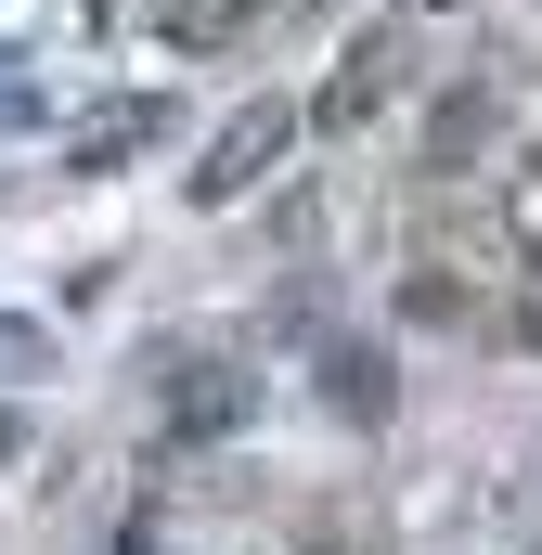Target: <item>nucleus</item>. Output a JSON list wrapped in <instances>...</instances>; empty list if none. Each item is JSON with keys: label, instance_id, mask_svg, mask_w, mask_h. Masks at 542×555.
<instances>
[{"label": "nucleus", "instance_id": "1", "mask_svg": "<svg viewBox=\"0 0 542 555\" xmlns=\"http://www.w3.org/2000/svg\"><path fill=\"white\" fill-rule=\"evenodd\" d=\"M284 142H297V117H284V104H246V117H233V130L207 142V168H194V194H207V207H233V194H246V181H259L271 155H284Z\"/></svg>", "mask_w": 542, "mask_h": 555}, {"label": "nucleus", "instance_id": "2", "mask_svg": "<svg viewBox=\"0 0 542 555\" xmlns=\"http://www.w3.org/2000/svg\"><path fill=\"white\" fill-rule=\"evenodd\" d=\"M246 362H168V426L181 439H220V426H246Z\"/></svg>", "mask_w": 542, "mask_h": 555}, {"label": "nucleus", "instance_id": "3", "mask_svg": "<svg viewBox=\"0 0 542 555\" xmlns=\"http://www.w3.org/2000/svg\"><path fill=\"white\" fill-rule=\"evenodd\" d=\"M388 78H401V39H362V52H349V78L323 91V130H362V117L388 104Z\"/></svg>", "mask_w": 542, "mask_h": 555}, {"label": "nucleus", "instance_id": "4", "mask_svg": "<svg viewBox=\"0 0 542 555\" xmlns=\"http://www.w3.org/2000/svg\"><path fill=\"white\" fill-rule=\"evenodd\" d=\"M271 0H168V39L181 52H207V39H233V26H259Z\"/></svg>", "mask_w": 542, "mask_h": 555}, {"label": "nucleus", "instance_id": "5", "mask_svg": "<svg viewBox=\"0 0 542 555\" xmlns=\"http://www.w3.org/2000/svg\"><path fill=\"white\" fill-rule=\"evenodd\" d=\"M478 142H491V91H452V104H439V130H426V155H439V168H465Z\"/></svg>", "mask_w": 542, "mask_h": 555}, {"label": "nucleus", "instance_id": "6", "mask_svg": "<svg viewBox=\"0 0 542 555\" xmlns=\"http://www.w3.org/2000/svg\"><path fill=\"white\" fill-rule=\"evenodd\" d=\"M168 130V117H155V104H117V117H104V130H78V168H104V155H130V142H155Z\"/></svg>", "mask_w": 542, "mask_h": 555}, {"label": "nucleus", "instance_id": "7", "mask_svg": "<svg viewBox=\"0 0 542 555\" xmlns=\"http://www.w3.org/2000/svg\"><path fill=\"white\" fill-rule=\"evenodd\" d=\"M504 233L542 259V155H517V181H504Z\"/></svg>", "mask_w": 542, "mask_h": 555}, {"label": "nucleus", "instance_id": "8", "mask_svg": "<svg viewBox=\"0 0 542 555\" xmlns=\"http://www.w3.org/2000/svg\"><path fill=\"white\" fill-rule=\"evenodd\" d=\"M323 375H336V401H349V414H388V388H375V349H336Z\"/></svg>", "mask_w": 542, "mask_h": 555}]
</instances>
